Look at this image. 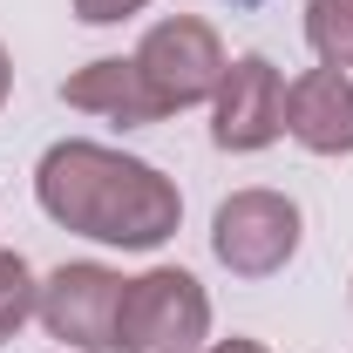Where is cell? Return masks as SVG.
Here are the masks:
<instances>
[{
  "label": "cell",
  "mask_w": 353,
  "mask_h": 353,
  "mask_svg": "<svg viewBox=\"0 0 353 353\" xmlns=\"http://www.w3.org/2000/svg\"><path fill=\"white\" fill-rule=\"evenodd\" d=\"M34 197L61 231H82L95 245H123V252H157L183 224V197L157 163H136L109 143H54L34 170Z\"/></svg>",
  "instance_id": "obj_1"
},
{
  "label": "cell",
  "mask_w": 353,
  "mask_h": 353,
  "mask_svg": "<svg viewBox=\"0 0 353 353\" xmlns=\"http://www.w3.org/2000/svg\"><path fill=\"white\" fill-rule=\"evenodd\" d=\"M211 340V299L183 265H157L123 285L116 353H197Z\"/></svg>",
  "instance_id": "obj_2"
},
{
  "label": "cell",
  "mask_w": 353,
  "mask_h": 353,
  "mask_svg": "<svg viewBox=\"0 0 353 353\" xmlns=\"http://www.w3.org/2000/svg\"><path fill=\"white\" fill-rule=\"evenodd\" d=\"M211 252L231 279H272L299 252V204L285 190H231L211 218Z\"/></svg>",
  "instance_id": "obj_3"
},
{
  "label": "cell",
  "mask_w": 353,
  "mask_h": 353,
  "mask_svg": "<svg viewBox=\"0 0 353 353\" xmlns=\"http://www.w3.org/2000/svg\"><path fill=\"white\" fill-rule=\"evenodd\" d=\"M136 68H143V82L157 88V102H163V116L170 109H190V102H211L224 82V41L211 21H197V14H170V21H157L143 48H136Z\"/></svg>",
  "instance_id": "obj_4"
},
{
  "label": "cell",
  "mask_w": 353,
  "mask_h": 353,
  "mask_svg": "<svg viewBox=\"0 0 353 353\" xmlns=\"http://www.w3.org/2000/svg\"><path fill=\"white\" fill-rule=\"evenodd\" d=\"M123 272L109 265H54L34 292V319L54 340L82 353H116V312H123Z\"/></svg>",
  "instance_id": "obj_5"
},
{
  "label": "cell",
  "mask_w": 353,
  "mask_h": 353,
  "mask_svg": "<svg viewBox=\"0 0 353 353\" xmlns=\"http://www.w3.org/2000/svg\"><path fill=\"white\" fill-rule=\"evenodd\" d=\"M285 136V75L265 61V54H238L224 68L218 95H211V143L252 157L265 143Z\"/></svg>",
  "instance_id": "obj_6"
},
{
  "label": "cell",
  "mask_w": 353,
  "mask_h": 353,
  "mask_svg": "<svg viewBox=\"0 0 353 353\" xmlns=\"http://www.w3.org/2000/svg\"><path fill=\"white\" fill-rule=\"evenodd\" d=\"M285 136L312 157H353V75L347 68H306L285 82Z\"/></svg>",
  "instance_id": "obj_7"
},
{
  "label": "cell",
  "mask_w": 353,
  "mask_h": 353,
  "mask_svg": "<svg viewBox=\"0 0 353 353\" xmlns=\"http://www.w3.org/2000/svg\"><path fill=\"white\" fill-rule=\"evenodd\" d=\"M61 102H68V109H88V116H109V123H123V130L163 123V102H157V88L143 82L136 54H102V61L75 68V75L61 82Z\"/></svg>",
  "instance_id": "obj_8"
},
{
  "label": "cell",
  "mask_w": 353,
  "mask_h": 353,
  "mask_svg": "<svg viewBox=\"0 0 353 353\" xmlns=\"http://www.w3.org/2000/svg\"><path fill=\"white\" fill-rule=\"evenodd\" d=\"M306 41L319 68H353V0H306Z\"/></svg>",
  "instance_id": "obj_9"
},
{
  "label": "cell",
  "mask_w": 353,
  "mask_h": 353,
  "mask_svg": "<svg viewBox=\"0 0 353 353\" xmlns=\"http://www.w3.org/2000/svg\"><path fill=\"white\" fill-rule=\"evenodd\" d=\"M34 292H41V285H34L28 259L0 245V347H7L21 326H28V312H34Z\"/></svg>",
  "instance_id": "obj_10"
},
{
  "label": "cell",
  "mask_w": 353,
  "mask_h": 353,
  "mask_svg": "<svg viewBox=\"0 0 353 353\" xmlns=\"http://www.w3.org/2000/svg\"><path fill=\"white\" fill-rule=\"evenodd\" d=\"M150 0H75V21H88V28H109V21H130V14H143Z\"/></svg>",
  "instance_id": "obj_11"
},
{
  "label": "cell",
  "mask_w": 353,
  "mask_h": 353,
  "mask_svg": "<svg viewBox=\"0 0 353 353\" xmlns=\"http://www.w3.org/2000/svg\"><path fill=\"white\" fill-rule=\"evenodd\" d=\"M197 353H265L259 340H238V333H231V340H211V347H197Z\"/></svg>",
  "instance_id": "obj_12"
},
{
  "label": "cell",
  "mask_w": 353,
  "mask_h": 353,
  "mask_svg": "<svg viewBox=\"0 0 353 353\" xmlns=\"http://www.w3.org/2000/svg\"><path fill=\"white\" fill-rule=\"evenodd\" d=\"M7 88H14V61H7V48H0V102H7Z\"/></svg>",
  "instance_id": "obj_13"
}]
</instances>
